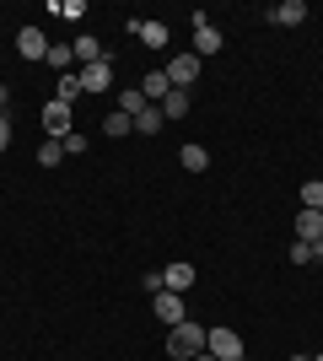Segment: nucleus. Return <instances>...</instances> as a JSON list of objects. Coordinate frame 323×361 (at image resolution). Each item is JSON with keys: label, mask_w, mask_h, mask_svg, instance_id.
<instances>
[{"label": "nucleus", "mask_w": 323, "mask_h": 361, "mask_svg": "<svg viewBox=\"0 0 323 361\" xmlns=\"http://www.w3.org/2000/svg\"><path fill=\"white\" fill-rule=\"evenodd\" d=\"M270 22H275V27H302V22H308V0H280V6H270Z\"/></svg>", "instance_id": "obj_8"}, {"label": "nucleus", "mask_w": 323, "mask_h": 361, "mask_svg": "<svg viewBox=\"0 0 323 361\" xmlns=\"http://www.w3.org/2000/svg\"><path fill=\"white\" fill-rule=\"evenodd\" d=\"M156 318H162V324H167V329H172V324H184V318H189V307H184V297H178V291H156Z\"/></svg>", "instance_id": "obj_7"}, {"label": "nucleus", "mask_w": 323, "mask_h": 361, "mask_svg": "<svg viewBox=\"0 0 323 361\" xmlns=\"http://www.w3.org/2000/svg\"><path fill=\"white\" fill-rule=\"evenodd\" d=\"M60 16L65 22H81V16H87V0H60Z\"/></svg>", "instance_id": "obj_25"}, {"label": "nucleus", "mask_w": 323, "mask_h": 361, "mask_svg": "<svg viewBox=\"0 0 323 361\" xmlns=\"http://www.w3.org/2000/svg\"><path fill=\"white\" fill-rule=\"evenodd\" d=\"M146 108H151V103H146V92H140V87L119 92V114H124V119H140V114H146Z\"/></svg>", "instance_id": "obj_15"}, {"label": "nucleus", "mask_w": 323, "mask_h": 361, "mask_svg": "<svg viewBox=\"0 0 323 361\" xmlns=\"http://www.w3.org/2000/svg\"><path fill=\"white\" fill-rule=\"evenodd\" d=\"M70 130H76V108L54 97V103L44 108V135H49V140H65V135H70Z\"/></svg>", "instance_id": "obj_2"}, {"label": "nucleus", "mask_w": 323, "mask_h": 361, "mask_svg": "<svg viewBox=\"0 0 323 361\" xmlns=\"http://www.w3.org/2000/svg\"><path fill=\"white\" fill-rule=\"evenodd\" d=\"M60 146H65V157H81V151H87V135H76V130H70Z\"/></svg>", "instance_id": "obj_26"}, {"label": "nucleus", "mask_w": 323, "mask_h": 361, "mask_svg": "<svg viewBox=\"0 0 323 361\" xmlns=\"http://www.w3.org/2000/svg\"><path fill=\"white\" fill-rule=\"evenodd\" d=\"M194 361H215V356H210V350H200V356H194Z\"/></svg>", "instance_id": "obj_29"}, {"label": "nucleus", "mask_w": 323, "mask_h": 361, "mask_svg": "<svg viewBox=\"0 0 323 361\" xmlns=\"http://www.w3.org/2000/svg\"><path fill=\"white\" fill-rule=\"evenodd\" d=\"M189 108H194V97H189L184 87H172L167 97H162V119H189Z\"/></svg>", "instance_id": "obj_12"}, {"label": "nucleus", "mask_w": 323, "mask_h": 361, "mask_svg": "<svg viewBox=\"0 0 323 361\" xmlns=\"http://www.w3.org/2000/svg\"><path fill=\"white\" fill-rule=\"evenodd\" d=\"M81 97V71H70V75H60V103H76Z\"/></svg>", "instance_id": "obj_24"}, {"label": "nucleus", "mask_w": 323, "mask_h": 361, "mask_svg": "<svg viewBox=\"0 0 323 361\" xmlns=\"http://www.w3.org/2000/svg\"><path fill=\"white\" fill-rule=\"evenodd\" d=\"M140 44L146 49H167V22H140Z\"/></svg>", "instance_id": "obj_18"}, {"label": "nucleus", "mask_w": 323, "mask_h": 361, "mask_svg": "<svg viewBox=\"0 0 323 361\" xmlns=\"http://www.w3.org/2000/svg\"><path fill=\"white\" fill-rule=\"evenodd\" d=\"M103 130H108L113 140H124V135H135V119H124V114H108V119H103Z\"/></svg>", "instance_id": "obj_21"}, {"label": "nucleus", "mask_w": 323, "mask_h": 361, "mask_svg": "<svg viewBox=\"0 0 323 361\" xmlns=\"http://www.w3.org/2000/svg\"><path fill=\"white\" fill-rule=\"evenodd\" d=\"M16 54H22V60H49V38L38 27H22L16 32Z\"/></svg>", "instance_id": "obj_9"}, {"label": "nucleus", "mask_w": 323, "mask_h": 361, "mask_svg": "<svg viewBox=\"0 0 323 361\" xmlns=\"http://www.w3.org/2000/svg\"><path fill=\"white\" fill-rule=\"evenodd\" d=\"M162 71H167V81L172 87H194V81H200V54H194V49H189V54H172L167 65H162Z\"/></svg>", "instance_id": "obj_4"}, {"label": "nucleus", "mask_w": 323, "mask_h": 361, "mask_svg": "<svg viewBox=\"0 0 323 361\" xmlns=\"http://www.w3.org/2000/svg\"><path fill=\"white\" fill-rule=\"evenodd\" d=\"M205 334H210V329H205V324H194V318L172 324V329H167V356H172V361H194V356L205 350Z\"/></svg>", "instance_id": "obj_1"}, {"label": "nucleus", "mask_w": 323, "mask_h": 361, "mask_svg": "<svg viewBox=\"0 0 323 361\" xmlns=\"http://www.w3.org/2000/svg\"><path fill=\"white\" fill-rule=\"evenodd\" d=\"M44 65H54L60 75H70V71H76V49H70V44H49V60Z\"/></svg>", "instance_id": "obj_16"}, {"label": "nucleus", "mask_w": 323, "mask_h": 361, "mask_svg": "<svg viewBox=\"0 0 323 361\" xmlns=\"http://www.w3.org/2000/svg\"><path fill=\"white\" fill-rule=\"evenodd\" d=\"M6 103H11V87H6V81H0V114H6Z\"/></svg>", "instance_id": "obj_28"}, {"label": "nucleus", "mask_w": 323, "mask_h": 361, "mask_svg": "<svg viewBox=\"0 0 323 361\" xmlns=\"http://www.w3.org/2000/svg\"><path fill=\"white\" fill-rule=\"evenodd\" d=\"M312 361H323V350H318V356H312Z\"/></svg>", "instance_id": "obj_31"}, {"label": "nucleus", "mask_w": 323, "mask_h": 361, "mask_svg": "<svg viewBox=\"0 0 323 361\" xmlns=\"http://www.w3.org/2000/svg\"><path fill=\"white\" fill-rule=\"evenodd\" d=\"M113 87V60H97V65H81V92H108Z\"/></svg>", "instance_id": "obj_6"}, {"label": "nucleus", "mask_w": 323, "mask_h": 361, "mask_svg": "<svg viewBox=\"0 0 323 361\" xmlns=\"http://www.w3.org/2000/svg\"><path fill=\"white\" fill-rule=\"evenodd\" d=\"M156 130H162V108H146V114H140V119H135V135H156Z\"/></svg>", "instance_id": "obj_22"}, {"label": "nucleus", "mask_w": 323, "mask_h": 361, "mask_svg": "<svg viewBox=\"0 0 323 361\" xmlns=\"http://www.w3.org/2000/svg\"><path fill=\"white\" fill-rule=\"evenodd\" d=\"M221 44H227V32L215 27V22H205V16H194V54L210 60V54H221Z\"/></svg>", "instance_id": "obj_5"}, {"label": "nucleus", "mask_w": 323, "mask_h": 361, "mask_svg": "<svg viewBox=\"0 0 323 361\" xmlns=\"http://www.w3.org/2000/svg\"><path fill=\"white\" fill-rule=\"evenodd\" d=\"M302 211H323V178L302 183Z\"/></svg>", "instance_id": "obj_20"}, {"label": "nucleus", "mask_w": 323, "mask_h": 361, "mask_svg": "<svg viewBox=\"0 0 323 361\" xmlns=\"http://www.w3.org/2000/svg\"><path fill=\"white\" fill-rule=\"evenodd\" d=\"M140 92H146V103H162L172 92V81H167V71H146V81H140Z\"/></svg>", "instance_id": "obj_13"}, {"label": "nucleus", "mask_w": 323, "mask_h": 361, "mask_svg": "<svg viewBox=\"0 0 323 361\" xmlns=\"http://www.w3.org/2000/svg\"><path fill=\"white\" fill-rule=\"evenodd\" d=\"M65 162V146L60 140H44V146H38V167H60Z\"/></svg>", "instance_id": "obj_23"}, {"label": "nucleus", "mask_w": 323, "mask_h": 361, "mask_svg": "<svg viewBox=\"0 0 323 361\" xmlns=\"http://www.w3.org/2000/svg\"><path fill=\"white\" fill-rule=\"evenodd\" d=\"M11 146V114H0V151Z\"/></svg>", "instance_id": "obj_27"}, {"label": "nucleus", "mask_w": 323, "mask_h": 361, "mask_svg": "<svg viewBox=\"0 0 323 361\" xmlns=\"http://www.w3.org/2000/svg\"><path fill=\"white\" fill-rule=\"evenodd\" d=\"M70 49H76V71H81V65H97V60H103V44H97L92 32H81Z\"/></svg>", "instance_id": "obj_14"}, {"label": "nucleus", "mask_w": 323, "mask_h": 361, "mask_svg": "<svg viewBox=\"0 0 323 361\" xmlns=\"http://www.w3.org/2000/svg\"><path fill=\"white\" fill-rule=\"evenodd\" d=\"M296 243H323V211H296Z\"/></svg>", "instance_id": "obj_11"}, {"label": "nucleus", "mask_w": 323, "mask_h": 361, "mask_svg": "<svg viewBox=\"0 0 323 361\" xmlns=\"http://www.w3.org/2000/svg\"><path fill=\"white\" fill-rule=\"evenodd\" d=\"M291 361H312V356H291Z\"/></svg>", "instance_id": "obj_30"}, {"label": "nucleus", "mask_w": 323, "mask_h": 361, "mask_svg": "<svg viewBox=\"0 0 323 361\" xmlns=\"http://www.w3.org/2000/svg\"><path fill=\"white\" fill-rule=\"evenodd\" d=\"M205 350H210L215 361H243V334L237 329H210L205 334Z\"/></svg>", "instance_id": "obj_3"}, {"label": "nucleus", "mask_w": 323, "mask_h": 361, "mask_svg": "<svg viewBox=\"0 0 323 361\" xmlns=\"http://www.w3.org/2000/svg\"><path fill=\"white\" fill-rule=\"evenodd\" d=\"M194 281H200V275H194V264H184V259L162 270V291H178V297H184V291L194 286Z\"/></svg>", "instance_id": "obj_10"}, {"label": "nucleus", "mask_w": 323, "mask_h": 361, "mask_svg": "<svg viewBox=\"0 0 323 361\" xmlns=\"http://www.w3.org/2000/svg\"><path fill=\"white\" fill-rule=\"evenodd\" d=\"M178 162H184V173H205V167H210V151H205V146H184V151H178Z\"/></svg>", "instance_id": "obj_17"}, {"label": "nucleus", "mask_w": 323, "mask_h": 361, "mask_svg": "<svg viewBox=\"0 0 323 361\" xmlns=\"http://www.w3.org/2000/svg\"><path fill=\"white\" fill-rule=\"evenodd\" d=\"M323 243H291V264H318Z\"/></svg>", "instance_id": "obj_19"}]
</instances>
